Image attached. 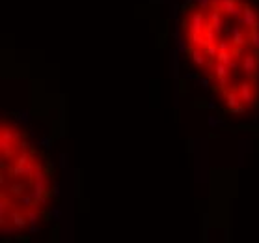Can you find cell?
<instances>
[{"mask_svg":"<svg viewBox=\"0 0 259 243\" xmlns=\"http://www.w3.org/2000/svg\"><path fill=\"white\" fill-rule=\"evenodd\" d=\"M2 234L19 236L45 223L54 196V166L13 116L0 122Z\"/></svg>","mask_w":259,"mask_h":243,"instance_id":"cell-2","label":"cell"},{"mask_svg":"<svg viewBox=\"0 0 259 243\" xmlns=\"http://www.w3.org/2000/svg\"><path fill=\"white\" fill-rule=\"evenodd\" d=\"M185 54L231 114L259 107V6L252 0H187Z\"/></svg>","mask_w":259,"mask_h":243,"instance_id":"cell-1","label":"cell"}]
</instances>
